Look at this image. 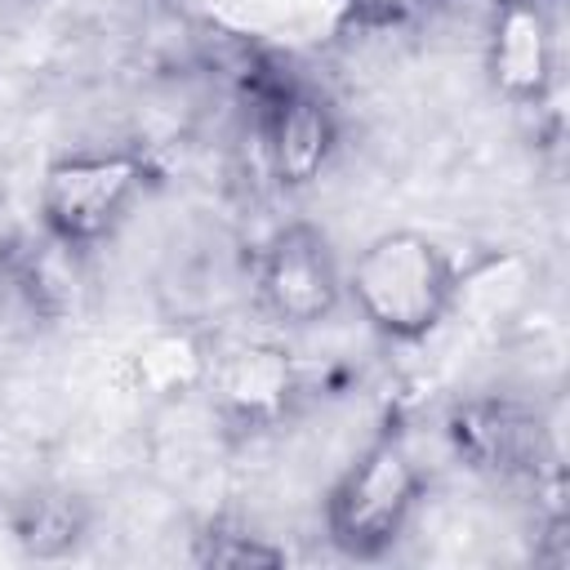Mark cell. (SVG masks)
I'll list each match as a JSON object with an SVG mask.
<instances>
[{
  "label": "cell",
  "instance_id": "3",
  "mask_svg": "<svg viewBox=\"0 0 570 570\" xmlns=\"http://www.w3.org/2000/svg\"><path fill=\"white\" fill-rule=\"evenodd\" d=\"M423 468L401 432H379L330 485L325 534L343 557L374 561L392 552L419 512Z\"/></svg>",
  "mask_w": 570,
  "mask_h": 570
},
{
  "label": "cell",
  "instance_id": "2",
  "mask_svg": "<svg viewBox=\"0 0 570 570\" xmlns=\"http://www.w3.org/2000/svg\"><path fill=\"white\" fill-rule=\"evenodd\" d=\"M156 160L142 147H89L45 165L36 218L53 249L80 254L102 245L151 191Z\"/></svg>",
  "mask_w": 570,
  "mask_h": 570
},
{
  "label": "cell",
  "instance_id": "10",
  "mask_svg": "<svg viewBox=\"0 0 570 570\" xmlns=\"http://www.w3.org/2000/svg\"><path fill=\"white\" fill-rule=\"evenodd\" d=\"M156 347H160V356H187V365H196L191 370V379H200L205 383V374L200 370H209V356L205 352H196L191 343H183V334H165V338H156ZM138 365H142V374L160 387V392H178V379H174V370H169V361H156V356H147V352H138Z\"/></svg>",
  "mask_w": 570,
  "mask_h": 570
},
{
  "label": "cell",
  "instance_id": "9",
  "mask_svg": "<svg viewBox=\"0 0 570 570\" xmlns=\"http://www.w3.org/2000/svg\"><path fill=\"white\" fill-rule=\"evenodd\" d=\"M196 561H200V566H218V570L285 566V548H276V543H267L263 534H249V530L214 525L209 534H200V543H196Z\"/></svg>",
  "mask_w": 570,
  "mask_h": 570
},
{
  "label": "cell",
  "instance_id": "5",
  "mask_svg": "<svg viewBox=\"0 0 570 570\" xmlns=\"http://www.w3.org/2000/svg\"><path fill=\"white\" fill-rule=\"evenodd\" d=\"M258 138L281 187H312L338 151V116L307 80L272 76L258 85Z\"/></svg>",
  "mask_w": 570,
  "mask_h": 570
},
{
  "label": "cell",
  "instance_id": "11",
  "mask_svg": "<svg viewBox=\"0 0 570 570\" xmlns=\"http://www.w3.org/2000/svg\"><path fill=\"white\" fill-rule=\"evenodd\" d=\"M27 249V236H22V218L13 214V200L0 191V272H13L18 258Z\"/></svg>",
  "mask_w": 570,
  "mask_h": 570
},
{
  "label": "cell",
  "instance_id": "7",
  "mask_svg": "<svg viewBox=\"0 0 570 570\" xmlns=\"http://www.w3.org/2000/svg\"><path fill=\"white\" fill-rule=\"evenodd\" d=\"M205 387L218 414L236 428H272L298 396V370L281 343H236L209 356Z\"/></svg>",
  "mask_w": 570,
  "mask_h": 570
},
{
  "label": "cell",
  "instance_id": "6",
  "mask_svg": "<svg viewBox=\"0 0 570 570\" xmlns=\"http://www.w3.org/2000/svg\"><path fill=\"white\" fill-rule=\"evenodd\" d=\"M485 76L499 98L539 107L557 85V27L539 0H499L485 31Z\"/></svg>",
  "mask_w": 570,
  "mask_h": 570
},
{
  "label": "cell",
  "instance_id": "1",
  "mask_svg": "<svg viewBox=\"0 0 570 570\" xmlns=\"http://www.w3.org/2000/svg\"><path fill=\"white\" fill-rule=\"evenodd\" d=\"M463 289V272L454 254L414 227L379 232L361 245L352 267L343 272V294L356 316L387 343H423L432 338Z\"/></svg>",
  "mask_w": 570,
  "mask_h": 570
},
{
  "label": "cell",
  "instance_id": "8",
  "mask_svg": "<svg viewBox=\"0 0 570 570\" xmlns=\"http://www.w3.org/2000/svg\"><path fill=\"white\" fill-rule=\"evenodd\" d=\"M454 450L494 476H530L543 463V428L508 401H468L450 414Z\"/></svg>",
  "mask_w": 570,
  "mask_h": 570
},
{
  "label": "cell",
  "instance_id": "4",
  "mask_svg": "<svg viewBox=\"0 0 570 570\" xmlns=\"http://www.w3.org/2000/svg\"><path fill=\"white\" fill-rule=\"evenodd\" d=\"M254 289L263 312L285 330L325 325L347 303L338 254L316 223H285L263 240Z\"/></svg>",
  "mask_w": 570,
  "mask_h": 570
}]
</instances>
